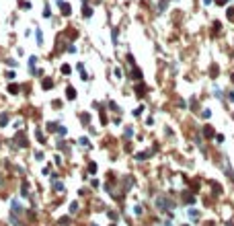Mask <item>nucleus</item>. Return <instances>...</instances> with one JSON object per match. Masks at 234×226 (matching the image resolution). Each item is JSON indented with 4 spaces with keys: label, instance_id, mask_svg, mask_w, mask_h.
I'll list each match as a JSON object with an SVG mask.
<instances>
[{
    "label": "nucleus",
    "instance_id": "2",
    "mask_svg": "<svg viewBox=\"0 0 234 226\" xmlns=\"http://www.w3.org/2000/svg\"><path fill=\"white\" fill-rule=\"evenodd\" d=\"M51 84H53V82H51V80H49V78H45V80H43V87H45V89H49V87H51Z\"/></svg>",
    "mask_w": 234,
    "mask_h": 226
},
{
    "label": "nucleus",
    "instance_id": "3",
    "mask_svg": "<svg viewBox=\"0 0 234 226\" xmlns=\"http://www.w3.org/2000/svg\"><path fill=\"white\" fill-rule=\"evenodd\" d=\"M62 10H64L66 14H70V6H68V4H62Z\"/></svg>",
    "mask_w": 234,
    "mask_h": 226
},
{
    "label": "nucleus",
    "instance_id": "1",
    "mask_svg": "<svg viewBox=\"0 0 234 226\" xmlns=\"http://www.w3.org/2000/svg\"><path fill=\"white\" fill-rule=\"evenodd\" d=\"M66 97H68V99H74V97H76V92L70 89V90H66Z\"/></svg>",
    "mask_w": 234,
    "mask_h": 226
}]
</instances>
